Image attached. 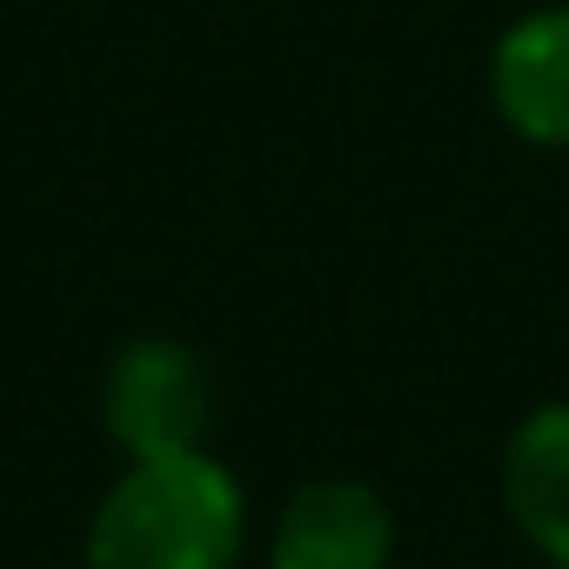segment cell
Masks as SVG:
<instances>
[{"label": "cell", "instance_id": "cell-1", "mask_svg": "<svg viewBox=\"0 0 569 569\" xmlns=\"http://www.w3.org/2000/svg\"><path fill=\"white\" fill-rule=\"evenodd\" d=\"M241 482L208 456L134 462L88 522V569H234Z\"/></svg>", "mask_w": 569, "mask_h": 569}, {"label": "cell", "instance_id": "cell-2", "mask_svg": "<svg viewBox=\"0 0 569 569\" xmlns=\"http://www.w3.org/2000/svg\"><path fill=\"white\" fill-rule=\"evenodd\" d=\"M214 422V396H208V362L188 342L148 336L128 342L108 369V436L134 456H194L201 436Z\"/></svg>", "mask_w": 569, "mask_h": 569}, {"label": "cell", "instance_id": "cell-3", "mask_svg": "<svg viewBox=\"0 0 569 569\" xmlns=\"http://www.w3.org/2000/svg\"><path fill=\"white\" fill-rule=\"evenodd\" d=\"M396 516L369 482H309L289 496L268 542V569H389Z\"/></svg>", "mask_w": 569, "mask_h": 569}, {"label": "cell", "instance_id": "cell-4", "mask_svg": "<svg viewBox=\"0 0 569 569\" xmlns=\"http://www.w3.org/2000/svg\"><path fill=\"white\" fill-rule=\"evenodd\" d=\"M496 108L516 134L569 148V8H542L496 41Z\"/></svg>", "mask_w": 569, "mask_h": 569}, {"label": "cell", "instance_id": "cell-5", "mask_svg": "<svg viewBox=\"0 0 569 569\" xmlns=\"http://www.w3.org/2000/svg\"><path fill=\"white\" fill-rule=\"evenodd\" d=\"M502 489H509L516 529L556 569H569V402H549L516 429L509 462H502Z\"/></svg>", "mask_w": 569, "mask_h": 569}]
</instances>
